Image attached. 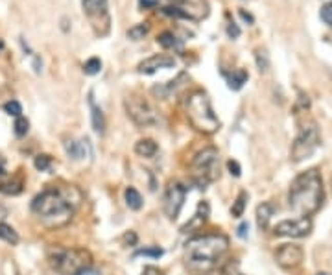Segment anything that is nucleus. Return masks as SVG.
Returning a JSON list of instances; mask_svg holds the SVG:
<instances>
[{
  "label": "nucleus",
  "instance_id": "nucleus-1",
  "mask_svg": "<svg viewBox=\"0 0 332 275\" xmlns=\"http://www.w3.org/2000/svg\"><path fill=\"white\" fill-rule=\"evenodd\" d=\"M81 200V190L74 185L63 188H46L45 192H41L32 202V211L46 225L61 227L72 220L74 211L78 209Z\"/></svg>",
  "mask_w": 332,
  "mask_h": 275
},
{
  "label": "nucleus",
  "instance_id": "nucleus-2",
  "mask_svg": "<svg viewBox=\"0 0 332 275\" xmlns=\"http://www.w3.org/2000/svg\"><path fill=\"white\" fill-rule=\"evenodd\" d=\"M229 251V239L223 233H207L194 237L184 248V266L194 275H205L216 270Z\"/></svg>",
  "mask_w": 332,
  "mask_h": 275
},
{
  "label": "nucleus",
  "instance_id": "nucleus-3",
  "mask_svg": "<svg viewBox=\"0 0 332 275\" xmlns=\"http://www.w3.org/2000/svg\"><path fill=\"white\" fill-rule=\"evenodd\" d=\"M325 202V190H323V179L316 168L301 172L292 181L290 192H288V205L299 216H312L318 212Z\"/></svg>",
  "mask_w": 332,
  "mask_h": 275
},
{
  "label": "nucleus",
  "instance_id": "nucleus-4",
  "mask_svg": "<svg viewBox=\"0 0 332 275\" xmlns=\"http://www.w3.org/2000/svg\"><path fill=\"white\" fill-rule=\"evenodd\" d=\"M186 116H189V122L192 124V128L205 135L216 133L221 126L211 106V98L203 91H194L186 98Z\"/></svg>",
  "mask_w": 332,
  "mask_h": 275
},
{
  "label": "nucleus",
  "instance_id": "nucleus-5",
  "mask_svg": "<svg viewBox=\"0 0 332 275\" xmlns=\"http://www.w3.org/2000/svg\"><path fill=\"white\" fill-rule=\"evenodd\" d=\"M48 264L52 270H55L61 275H76L78 271L91 268L92 255L89 249L83 248H61V246H52L46 253Z\"/></svg>",
  "mask_w": 332,
  "mask_h": 275
},
{
  "label": "nucleus",
  "instance_id": "nucleus-6",
  "mask_svg": "<svg viewBox=\"0 0 332 275\" xmlns=\"http://www.w3.org/2000/svg\"><path fill=\"white\" fill-rule=\"evenodd\" d=\"M190 175L199 188H207L212 181L220 178V153L216 148H203L190 163Z\"/></svg>",
  "mask_w": 332,
  "mask_h": 275
},
{
  "label": "nucleus",
  "instance_id": "nucleus-7",
  "mask_svg": "<svg viewBox=\"0 0 332 275\" xmlns=\"http://www.w3.org/2000/svg\"><path fill=\"white\" fill-rule=\"evenodd\" d=\"M124 107L129 119L133 120L137 126H140V128H153V126H159L162 122L161 113L144 96L131 94V96H128L124 100Z\"/></svg>",
  "mask_w": 332,
  "mask_h": 275
},
{
  "label": "nucleus",
  "instance_id": "nucleus-8",
  "mask_svg": "<svg viewBox=\"0 0 332 275\" xmlns=\"http://www.w3.org/2000/svg\"><path fill=\"white\" fill-rule=\"evenodd\" d=\"M319 142H321V137H319V129L318 126L310 122V124H304L303 128L299 129V133L295 137L294 144H292V161L294 163H301V161L308 159L314 151L318 150Z\"/></svg>",
  "mask_w": 332,
  "mask_h": 275
},
{
  "label": "nucleus",
  "instance_id": "nucleus-9",
  "mask_svg": "<svg viewBox=\"0 0 332 275\" xmlns=\"http://www.w3.org/2000/svg\"><path fill=\"white\" fill-rule=\"evenodd\" d=\"M184 198H186V188L179 181H172L166 187L164 198H162V211L170 220H177L181 209H183Z\"/></svg>",
  "mask_w": 332,
  "mask_h": 275
},
{
  "label": "nucleus",
  "instance_id": "nucleus-10",
  "mask_svg": "<svg viewBox=\"0 0 332 275\" xmlns=\"http://www.w3.org/2000/svg\"><path fill=\"white\" fill-rule=\"evenodd\" d=\"M312 231V220L308 216H299L292 220H282L273 227L275 237H288V239H303Z\"/></svg>",
  "mask_w": 332,
  "mask_h": 275
},
{
  "label": "nucleus",
  "instance_id": "nucleus-11",
  "mask_svg": "<svg viewBox=\"0 0 332 275\" xmlns=\"http://www.w3.org/2000/svg\"><path fill=\"white\" fill-rule=\"evenodd\" d=\"M303 259H304L303 249L299 246H294V244H282L275 253L277 264L281 268H284V270H294V268L301 266Z\"/></svg>",
  "mask_w": 332,
  "mask_h": 275
},
{
  "label": "nucleus",
  "instance_id": "nucleus-12",
  "mask_svg": "<svg viewBox=\"0 0 332 275\" xmlns=\"http://www.w3.org/2000/svg\"><path fill=\"white\" fill-rule=\"evenodd\" d=\"M172 67H175L174 55L155 54V55H152V57L144 60L142 63H138V72L140 74H155L157 70L172 69Z\"/></svg>",
  "mask_w": 332,
  "mask_h": 275
},
{
  "label": "nucleus",
  "instance_id": "nucleus-13",
  "mask_svg": "<svg viewBox=\"0 0 332 275\" xmlns=\"http://www.w3.org/2000/svg\"><path fill=\"white\" fill-rule=\"evenodd\" d=\"M89 107H91L92 129H94L98 135H103V133H106V116H103V113H101L100 107L94 104V96H92V92H89Z\"/></svg>",
  "mask_w": 332,
  "mask_h": 275
},
{
  "label": "nucleus",
  "instance_id": "nucleus-14",
  "mask_svg": "<svg viewBox=\"0 0 332 275\" xmlns=\"http://www.w3.org/2000/svg\"><path fill=\"white\" fill-rule=\"evenodd\" d=\"M186 80V76L184 74H181L179 78L172 80V82H166V83H159V85H155V87L152 89V92L155 94L157 98H161V100H166V98L170 96L172 92H175L177 89L183 85L181 82H184Z\"/></svg>",
  "mask_w": 332,
  "mask_h": 275
},
{
  "label": "nucleus",
  "instance_id": "nucleus-15",
  "mask_svg": "<svg viewBox=\"0 0 332 275\" xmlns=\"http://www.w3.org/2000/svg\"><path fill=\"white\" fill-rule=\"evenodd\" d=\"M209 203L207 202H201L198 205V211H196V214L192 216V220L189 222L186 225H183V233H189V231H194V229H199L205 222H207V218H209Z\"/></svg>",
  "mask_w": 332,
  "mask_h": 275
},
{
  "label": "nucleus",
  "instance_id": "nucleus-16",
  "mask_svg": "<svg viewBox=\"0 0 332 275\" xmlns=\"http://www.w3.org/2000/svg\"><path fill=\"white\" fill-rule=\"evenodd\" d=\"M89 141H85V139H81V141H72V139H69V141L65 142V150H67V155L72 157L74 161H79V159H85V155H87V144Z\"/></svg>",
  "mask_w": 332,
  "mask_h": 275
},
{
  "label": "nucleus",
  "instance_id": "nucleus-17",
  "mask_svg": "<svg viewBox=\"0 0 332 275\" xmlns=\"http://www.w3.org/2000/svg\"><path fill=\"white\" fill-rule=\"evenodd\" d=\"M273 214H275V205L269 202H264L257 207V224L260 229H267L269 222H272Z\"/></svg>",
  "mask_w": 332,
  "mask_h": 275
},
{
  "label": "nucleus",
  "instance_id": "nucleus-18",
  "mask_svg": "<svg viewBox=\"0 0 332 275\" xmlns=\"http://www.w3.org/2000/svg\"><path fill=\"white\" fill-rule=\"evenodd\" d=\"M157 142L153 139H140V141L135 144V151H137L140 157H153L157 153Z\"/></svg>",
  "mask_w": 332,
  "mask_h": 275
},
{
  "label": "nucleus",
  "instance_id": "nucleus-19",
  "mask_svg": "<svg viewBox=\"0 0 332 275\" xmlns=\"http://www.w3.org/2000/svg\"><path fill=\"white\" fill-rule=\"evenodd\" d=\"M81 6L89 17H94V15L106 13L107 0H81Z\"/></svg>",
  "mask_w": 332,
  "mask_h": 275
},
{
  "label": "nucleus",
  "instance_id": "nucleus-20",
  "mask_svg": "<svg viewBox=\"0 0 332 275\" xmlns=\"http://www.w3.org/2000/svg\"><path fill=\"white\" fill-rule=\"evenodd\" d=\"M247 72L245 70H235L233 74H227V85H229V89H233V91H240V89L244 87V83L247 82Z\"/></svg>",
  "mask_w": 332,
  "mask_h": 275
},
{
  "label": "nucleus",
  "instance_id": "nucleus-21",
  "mask_svg": "<svg viewBox=\"0 0 332 275\" xmlns=\"http://www.w3.org/2000/svg\"><path fill=\"white\" fill-rule=\"evenodd\" d=\"M124 198H126V203H128L129 209H133V211H138L140 207H142V196L138 192L137 188L133 187H128L124 190Z\"/></svg>",
  "mask_w": 332,
  "mask_h": 275
},
{
  "label": "nucleus",
  "instance_id": "nucleus-22",
  "mask_svg": "<svg viewBox=\"0 0 332 275\" xmlns=\"http://www.w3.org/2000/svg\"><path fill=\"white\" fill-rule=\"evenodd\" d=\"M0 239L4 240V242L11 244V246H17L18 240H20V239H18L17 231H15L11 225L4 224V222H0Z\"/></svg>",
  "mask_w": 332,
  "mask_h": 275
},
{
  "label": "nucleus",
  "instance_id": "nucleus-23",
  "mask_svg": "<svg viewBox=\"0 0 332 275\" xmlns=\"http://www.w3.org/2000/svg\"><path fill=\"white\" fill-rule=\"evenodd\" d=\"M245 205H247V192L242 190V192L238 194V198L235 200V203H233V207H231V216H233V218L244 216Z\"/></svg>",
  "mask_w": 332,
  "mask_h": 275
},
{
  "label": "nucleus",
  "instance_id": "nucleus-24",
  "mask_svg": "<svg viewBox=\"0 0 332 275\" xmlns=\"http://www.w3.org/2000/svg\"><path fill=\"white\" fill-rule=\"evenodd\" d=\"M157 43H159L162 48H166V50H168V48H179L181 46V41L172 32H162L161 35L157 37Z\"/></svg>",
  "mask_w": 332,
  "mask_h": 275
},
{
  "label": "nucleus",
  "instance_id": "nucleus-25",
  "mask_svg": "<svg viewBox=\"0 0 332 275\" xmlns=\"http://www.w3.org/2000/svg\"><path fill=\"white\" fill-rule=\"evenodd\" d=\"M255 61H257V69L262 74H266L269 70V57H267V52L264 48H257L255 50Z\"/></svg>",
  "mask_w": 332,
  "mask_h": 275
},
{
  "label": "nucleus",
  "instance_id": "nucleus-26",
  "mask_svg": "<svg viewBox=\"0 0 332 275\" xmlns=\"http://www.w3.org/2000/svg\"><path fill=\"white\" fill-rule=\"evenodd\" d=\"M150 32V26L148 23H140V24H135L128 30V37L133 39V41H138V39H144V35Z\"/></svg>",
  "mask_w": 332,
  "mask_h": 275
},
{
  "label": "nucleus",
  "instance_id": "nucleus-27",
  "mask_svg": "<svg viewBox=\"0 0 332 275\" xmlns=\"http://www.w3.org/2000/svg\"><path fill=\"white\" fill-rule=\"evenodd\" d=\"M101 69V61L98 60V57H91V60L85 61V65H83V72L89 74V76H94V74H98Z\"/></svg>",
  "mask_w": 332,
  "mask_h": 275
},
{
  "label": "nucleus",
  "instance_id": "nucleus-28",
  "mask_svg": "<svg viewBox=\"0 0 332 275\" xmlns=\"http://www.w3.org/2000/svg\"><path fill=\"white\" fill-rule=\"evenodd\" d=\"M33 165L39 172H48L52 166V157L46 155V153H41V155H37L35 161H33Z\"/></svg>",
  "mask_w": 332,
  "mask_h": 275
},
{
  "label": "nucleus",
  "instance_id": "nucleus-29",
  "mask_svg": "<svg viewBox=\"0 0 332 275\" xmlns=\"http://www.w3.org/2000/svg\"><path fill=\"white\" fill-rule=\"evenodd\" d=\"M0 190H2L4 194H13V196H15V194L23 192V183H20L18 179H11L9 183L2 185V187H0Z\"/></svg>",
  "mask_w": 332,
  "mask_h": 275
},
{
  "label": "nucleus",
  "instance_id": "nucleus-30",
  "mask_svg": "<svg viewBox=\"0 0 332 275\" xmlns=\"http://www.w3.org/2000/svg\"><path fill=\"white\" fill-rule=\"evenodd\" d=\"M133 257H152V259H159L162 257V249L153 246V248H142V249H137Z\"/></svg>",
  "mask_w": 332,
  "mask_h": 275
},
{
  "label": "nucleus",
  "instance_id": "nucleus-31",
  "mask_svg": "<svg viewBox=\"0 0 332 275\" xmlns=\"http://www.w3.org/2000/svg\"><path fill=\"white\" fill-rule=\"evenodd\" d=\"M28 129H30V122H28L24 116H17V120H15L13 124V131L17 137H24V135L28 133Z\"/></svg>",
  "mask_w": 332,
  "mask_h": 275
},
{
  "label": "nucleus",
  "instance_id": "nucleus-32",
  "mask_svg": "<svg viewBox=\"0 0 332 275\" xmlns=\"http://www.w3.org/2000/svg\"><path fill=\"white\" fill-rule=\"evenodd\" d=\"M4 111L8 115L17 119V116H20V113H23V106H20L17 100H11V102H8V104H4Z\"/></svg>",
  "mask_w": 332,
  "mask_h": 275
},
{
  "label": "nucleus",
  "instance_id": "nucleus-33",
  "mask_svg": "<svg viewBox=\"0 0 332 275\" xmlns=\"http://www.w3.org/2000/svg\"><path fill=\"white\" fill-rule=\"evenodd\" d=\"M319 17H321V21L325 24H328V26H332V2L330 4H325L321 8V11H319Z\"/></svg>",
  "mask_w": 332,
  "mask_h": 275
},
{
  "label": "nucleus",
  "instance_id": "nucleus-34",
  "mask_svg": "<svg viewBox=\"0 0 332 275\" xmlns=\"http://www.w3.org/2000/svg\"><path fill=\"white\" fill-rule=\"evenodd\" d=\"M227 168H229L231 175H235V178H240V174H242V168H240V165L233 159L227 161Z\"/></svg>",
  "mask_w": 332,
  "mask_h": 275
},
{
  "label": "nucleus",
  "instance_id": "nucleus-35",
  "mask_svg": "<svg viewBox=\"0 0 332 275\" xmlns=\"http://www.w3.org/2000/svg\"><path fill=\"white\" fill-rule=\"evenodd\" d=\"M227 35H229L231 39H238V37H240V28L236 26L235 23H231L229 26H227Z\"/></svg>",
  "mask_w": 332,
  "mask_h": 275
},
{
  "label": "nucleus",
  "instance_id": "nucleus-36",
  "mask_svg": "<svg viewBox=\"0 0 332 275\" xmlns=\"http://www.w3.org/2000/svg\"><path fill=\"white\" fill-rule=\"evenodd\" d=\"M247 231H249V224L247 222H242V224L238 225V229H236V237H238V239H245V237H247Z\"/></svg>",
  "mask_w": 332,
  "mask_h": 275
},
{
  "label": "nucleus",
  "instance_id": "nucleus-37",
  "mask_svg": "<svg viewBox=\"0 0 332 275\" xmlns=\"http://www.w3.org/2000/svg\"><path fill=\"white\" fill-rule=\"evenodd\" d=\"M137 233H133V231H129V233L124 234V242L128 244V246H137Z\"/></svg>",
  "mask_w": 332,
  "mask_h": 275
},
{
  "label": "nucleus",
  "instance_id": "nucleus-38",
  "mask_svg": "<svg viewBox=\"0 0 332 275\" xmlns=\"http://www.w3.org/2000/svg\"><path fill=\"white\" fill-rule=\"evenodd\" d=\"M142 275H164L161 270H157V268H153V266H146L144 268V271H142Z\"/></svg>",
  "mask_w": 332,
  "mask_h": 275
},
{
  "label": "nucleus",
  "instance_id": "nucleus-39",
  "mask_svg": "<svg viewBox=\"0 0 332 275\" xmlns=\"http://www.w3.org/2000/svg\"><path fill=\"white\" fill-rule=\"evenodd\" d=\"M138 4L142 6V8H155L159 4V0H138Z\"/></svg>",
  "mask_w": 332,
  "mask_h": 275
},
{
  "label": "nucleus",
  "instance_id": "nucleus-40",
  "mask_svg": "<svg viewBox=\"0 0 332 275\" xmlns=\"http://www.w3.org/2000/svg\"><path fill=\"white\" fill-rule=\"evenodd\" d=\"M76 275H100V271L94 270V268H85V270L78 271V273H76Z\"/></svg>",
  "mask_w": 332,
  "mask_h": 275
},
{
  "label": "nucleus",
  "instance_id": "nucleus-41",
  "mask_svg": "<svg viewBox=\"0 0 332 275\" xmlns=\"http://www.w3.org/2000/svg\"><path fill=\"white\" fill-rule=\"evenodd\" d=\"M240 17L244 18L245 23H249V24H253V23H255V18H253V15H249V13H245L244 9H240Z\"/></svg>",
  "mask_w": 332,
  "mask_h": 275
},
{
  "label": "nucleus",
  "instance_id": "nucleus-42",
  "mask_svg": "<svg viewBox=\"0 0 332 275\" xmlns=\"http://www.w3.org/2000/svg\"><path fill=\"white\" fill-rule=\"evenodd\" d=\"M4 50V41H2V39H0V52Z\"/></svg>",
  "mask_w": 332,
  "mask_h": 275
},
{
  "label": "nucleus",
  "instance_id": "nucleus-43",
  "mask_svg": "<svg viewBox=\"0 0 332 275\" xmlns=\"http://www.w3.org/2000/svg\"><path fill=\"white\" fill-rule=\"evenodd\" d=\"M318 275H332V273H325V271H319Z\"/></svg>",
  "mask_w": 332,
  "mask_h": 275
}]
</instances>
